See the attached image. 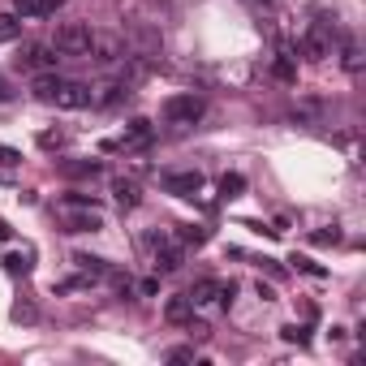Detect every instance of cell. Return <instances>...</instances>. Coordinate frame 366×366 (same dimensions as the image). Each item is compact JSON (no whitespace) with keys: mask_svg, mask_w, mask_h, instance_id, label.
<instances>
[{"mask_svg":"<svg viewBox=\"0 0 366 366\" xmlns=\"http://www.w3.org/2000/svg\"><path fill=\"white\" fill-rule=\"evenodd\" d=\"M35 99L52 104V108H65V112H78V108L91 104V91H86L82 82H65V78H56V74H39V78H35Z\"/></svg>","mask_w":366,"mask_h":366,"instance_id":"6da1fadb","label":"cell"},{"mask_svg":"<svg viewBox=\"0 0 366 366\" xmlns=\"http://www.w3.org/2000/svg\"><path fill=\"white\" fill-rule=\"evenodd\" d=\"M199 117H203V99L199 95H172L164 104V121H172V125H194Z\"/></svg>","mask_w":366,"mask_h":366,"instance_id":"7a4b0ae2","label":"cell"},{"mask_svg":"<svg viewBox=\"0 0 366 366\" xmlns=\"http://www.w3.org/2000/svg\"><path fill=\"white\" fill-rule=\"evenodd\" d=\"M199 190H203V172H199V168L164 172V194H172V199H194Z\"/></svg>","mask_w":366,"mask_h":366,"instance_id":"3957f363","label":"cell"},{"mask_svg":"<svg viewBox=\"0 0 366 366\" xmlns=\"http://www.w3.org/2000/svg\"><path fill=\"white\" fill-rule=\"evenodd\" d=\"M91 44H95V35H91L86 26H78V22H69V26L56 31V52H65V56H82V52H91Z\"/></svg>","mask_w":366,"mask_h":366,"instance_id":"277c9868","label":"cell"},{"mask_svg":"<svg viewBox=\"0 0 366 366\" xmlns=\"http://www.w3.org/2000/svg\"><path fill=\"white\" fill-rule=\"evenodd\" d=\"M65 212V229L69 233H99L104 229V216L95 207H61Z\"/></svg>","mask_w":366,"mask_h":366,"instance_id":"5b68a950","label":"cell"},{"mask_svg":"<svg viewBox=\"0 0 366 366\" xmlns=\"http://www.w3.org/2000/svg\"><path fill=\"white\" fill-rule=\"evenodd\" d=\"M302 52H306L310 61H327V56H332V31H327V26H310V31L302 35Z\"/></svg>","mask_w":366,"mask_h":366,"instance_id":"8992f818","label":"cell"},{"mask_svg":"<svg viewBox=\"0 0 366 366\" xmlns=\"http://www.w3.org/2000/svg\"><path fill=\"white\" fill-rule=\"evenodd\" d=\"M164 319H168V323H190V319H194V302H190V293L168 297V302H164Z\"/></svg>","mask_w":366,"mask_h":366,"instance_id":"52a82bcc","label":"cell"},{"mask_svg":"<svg viewBox=\"0 0 366 366\" xmlns=\"http://www.w3.org/2000/svg\"><path fill=\"white\" fill-rule=\"evenodd\" d=\"M18 65H22V69H56V56H52V48L35 44V48H26V52L18 56Z\"/></svg>","mask_w":366,"mask_h":366,"instance_id":"ba28073f","label":"cell"},{"mask_svg":"<svg viewBox=\"0 0 366 366\" xmlns=\"http://www.w3.org/2000/svg\"><path fill=\"white\" fill-rule=\"evenodd\" d=\"M151 142V121H134L129 125V134L117 142V147H125V151H138V147H147Z\"/></svg>","mask_w":366,"mask_h":366,"instance_id":"9c48e42d","label":"cell"},{"mask_svg":"<svg viewBox=\"0 0 366 366\" xmlns=\"http://www.w3.org/2000/svg\"><path fill=\"white\" fill-rule=\"evenodd\" d=\"M177 267H181V250H177V246H159V242H155V272H164V276H168V272H177Z\"/></svg>","mask_w":366,"mask_h":366,"instance_id":"30bf717a","label":"cell"},{"mask_svg":"<svg viewBox=\"0 0 366 366\" xmlns=\"http://www.w3.org/2000/svg\"><path fill=\"white\" fill-rule=\"evenodd\" d=\"M112 194H117V203L129 212V207H138V186H134V181H125V177H117L112 181Z\"/></svg>","mask_w":366,"mask_h":366,"instance_id":"8fae6325","label":"cell"},{"mask_svg":"<svg viewBox=\"0 0 366 366\" xmlns=\"http://www.w3.org/2000/svg\"><path fill=\"white\" fill-rule=\"evenodd\" d=\"M61 5V0H18V18H44Z\"/></svg>","mask_w":366,"mask_h":366,"instance_id":"7c38bea8","label":"cell"},{"mask_svg":"<svg viewBox=\"0 0 366 366\" xmlns=\"http://www.w3.org/2000/svg\"><path fill=\"white\" fill-rule=\"evenodd\" d=\"M216 297H220V285H216V280H199V285H194V293H190V302H194V306H212Z\"/></svg>","mask_w":366,"mask_h":366,"instance_id":"4fadbf2b","label":"cell"},{"mask_svg":"<svg viewBox=\"0 0 366 366\" xmlns=\"http://www.w3.org/2000/svg\"><path fill=\"white\" fill-rule=\"evenodd\" d=\"M0 263H5V272H9V276H26V272H31V250H22V254L14 250V254H5Z\"/></svg>","mask_w":366,"mask_h":366,"instance_id":"5bb4252c","label":"cell"},{"mask_svg":"<svg viewBox=\"0 0 366 366\" xmlns=\"http://www.w3.org/2000/svg\"><path fill=\"white\" fill-rule=\"evenodd\" d=\"M22 35V18L18 14H0V44H14Z\"/></svg>","mask_w":366,"mask_h":366,"instance_id":"9a60e30c","label":"cell"},{"mask_svg":"<svg viewBox=\"0 0 366 366\" xmlns=\"http://www.w3.org/2000/svg\"><path fill=\"white\" fill-rule=\"evenodd\" d=\"M74 267H82V272H86V276H91V280H95V276H104V272H108V267H104V259H95V254H82V250H78V254H74Z\"/></svg>","mask_w":366,"mask_h":366,"instance_id":"2e32d148","label":"cell"},{"mask_svg":"<svg viewBox=\"0 0 366 366\" xmlns=\"http://www.w3.org/2000/svg\"><path fill=\"white\" fill-rule=\"evenodd\" d=\"M242 190H246V177H242V172H229V177H220V194H224V199H237Z\"/></svg>","mask_w":366,"mask_h":366,"instance_id":"e0dca14e","label":"cell"},{"mask_svg":"<svg viewBox=\"0 0 366 366\" xmlns=\"http://www.w3.org/2000/svg\"><path fill=\"white\" fill-rule=\"evenodd\" d=\"M65 177H99V159H82V164H65Z\"/></svg>","mask_w":366,"mask_h":366,"instance_id":"ac0fdd59","label":"cell"},{"mask_svg":"<svg viewBox=\"0 0 366 366\" xmlns=\"http://www.w3.org/2000/svg\"><path fill=\"white\" fill-rule=\"evenodd\" d=\"M181 242H186V246H203V242H207V229H199V224H186V229H181Z\"/></svg>","mask_w":366,"mask_h":366,"instance_id":"d6986e66","label":"cell"},{"mask_svg":"<svg viewBox=\"0 0 366 366\" xmlns=\"http://www.w3.org/2000/svg\"><path fill=\"white\" fill-rule=\"evenodd\" d=\"M272 74H276L280 82H293V78H297V69H293V61H289V56H280V61L272 65Z\"/></svg>","mask_w":366,"mask_h":366,"instance_id":"ffe728a7","label":"cell"},{"mask_svg":"<svg viewBox=\"0 0 366 366\" xmlns=\"http://www.w3.org/2000/svg\"><path fill=\"white\" fill-rule=\"evenodd\" d=\"M293 263H297V272H306V276H315V280H323V276H327V272H323V267H319L315 259H306V254H297Z\"/></svg>","mask_w":366,"mask_h":366,"instance_id":"44dd1931","label":"cell"},{"mask_svg":"<svg viewBox=\"0 0 366 366\" xmlns=\"http://www.w3.org/2000/svg\"><path fill=\"white\" fill-rule=\"evenodd\" d=\"M61 207H95V212H99V199H91V194H65Z\"/></svg>","mask_w":366,"mask_h":366,"instance_id":"7402d4cb","label":"cell"},{"mask_svg":"<svg viewBox=\"0 0 366 366\" xmlns=\"http://www.w3.org/2000/svg\"><path fill=\"white\" fill-rule=\"evenodd\" d=\"M280 336H285V340H293V345H306V340H310V336H306V327H297V323H285V327H280Z\"/></svg>","mask_w":366,"mask_h":366,"instance_id":"603a6c76","label":"cell"},{"mask_svg":"<svg viewBox=\"0 0 366 366\" xmlns=\"http://www.w3.org/2000/svg\"><path fill=\"white\" fill-rule=\"evenodd\" d=\"M18 164H22V151H14V147L0 142V168H18Z\"/></svg>","mask_w":366,"mask_h":366,"instance_id":"cb8c5ba5","label":"cell"},{"mask_svg":"<svg viewBox=\"0 0 366 366\" xmlns=\"http://www.w3.org/2000/svg\"><path fill=\"white\" fill-rule=\"evenodd\" d=\"M39 147L52 151V147H65V134H39Z\"/></svg>","mask_w":366,"mask_h":366,"instance_id":"d4e9b609","label":"cell"},{"mask_svg":"<svg viewBox=\"0 0 366 366\" xmlns=\"http://www.w3.org/2000/svg\"><path fill=\"white\" fill-rule=\"evenodd\" d=\"M336 242H340V233H336V229H332V233H327V229H319V233H315V246H336Z\"/></svg>","mask_w":366,"mask_h":366,"instance_id":"484cf974","label":"cell"},{"mask_svg":"<svg viewBox=\"0 0 366 366\" xmlns=\"http://www.w3.org/2000/svg\"><path fill=\"white\" fill-rule=\"evenodd\" d=\"M125 95V86H104V95H99V104H117Z\"/></svg>","mask_w":366,"mask_h":366,"instance_id":"4316f807","label":"cell"},{"mask_svg":"<svg viewBox=\"0 0 366 366\" xmlns=\"http://www.w3.org/2000/svg\"><path fill=\"white\" fill-rule=\"evenodd\" d=\"M168 357H172V362H194V349H190V345H181V349H172Z\"/></svg>","mask_w":366,"mask_h":366,"instance_id":"83f0119b","label":"cell"},{"mask_svg":"<svg viewBox=\"0 0 366 366\" xmlns=\"http://www.w3.org/2000/svg\"><path fill=\"white\" fill-rule=\"evenodd\" d=\"M14 319H26V323H31V319H35V306H14Z\"/></svg>","mask_w":366,"mask_h":366,"instance_id":"f1b7e54d","label":"cell"},{"mask_svg":"<svg viewBox=\"0 0 366 366\" xmlns=\"http://www.w3.org/2000/svg\"><path fill=\"white\" fill-rule=\"evenodd\" d=\"M345 69H357V48H345Z\"/></svg>","mask_w":366,"mask_h":366,"instance_id":"f546056e","label":"cell"},{"mask_svg":"<svg viewBox=\"0 0 366 366\" xmlns=\"http://www.w3.org/2000/svg\"><path fill=\"white\" fill-rule=\"evenodd\" d=\"M9 99H14V91H9V82H5V78H0V104H9Z\"/></svg>","mask_w":366,"mask_h":366,"instance_id":"4dcf8cb0","label":"cell"},{"mask_svg":"<svg viewBox=\"0 0 366 366\" xmlns=\"http://www.w3.org/2000/svg\"><path fill=\"white\" fill-rule=\"evenodd\" d=\"M263 5H272V0H263Z\"/></svg>","mask_w":366,"mask_h":366,"instance_id":"1f68e13d","label":"cell"}]
</instances>
